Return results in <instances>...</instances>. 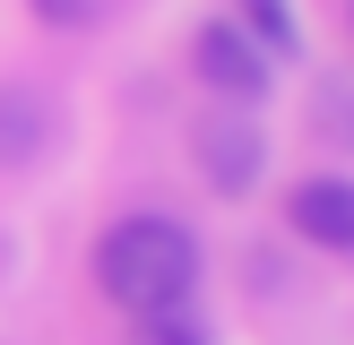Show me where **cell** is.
<instances>
[{
    "label": "cell",
    "mask_w": 354,
    "mask_h": 345,
    "mask_svg": "<svg viewBox=\"0 0 354 345\" xmlns=\"http://www.w3.org/2000/svg\"><path fill=\"white\" fill-rule=\"evenodd\" d=\"M95 276L138 319H147V310H182L190 285H199V241L173 216H121L113 233H104V250H95Z\"/></svg>",
    "instance_id": "1"
},
{
    "label": "cell",
    "mask_w": 354,
    "mask_h": 345,
    "mask_svg": "<svg viewBox=\"0 0 354 345\" xmlns=\"http://www.w3.org/2000/svg\"><path fill=\"white\" fill-rule=\"evenodd\" d=\"M190 61H199V78L216 86L225 103H259V95H268V52H259L234 17H207L199 43H190Z\"/></svg>",
    "instance_id": "2"
},
{
    "label": "cell",
    "mask_w": 354,
    "mask_h": 345,
    "mask_svg": "<svg viewBox=\"0 0 354 345\" xmlns=\"http://www.w3.org/2000/svg\"><path fill=\"white\" fill-rule=\"evenodd\" d=\"M199 164H207L216 190H251L259 181V130H251L242 103H216V112L199 121Z\"/></svg>",
    "instance_id": "3"
},
{
    "label": "cell",
    "mask_w": 354,
    "mask_h": 345,
    "mask_svg": "<svg viewBox=\"0 0 354 345\" xmlns=\"http://www.w3.org/2000/svg\"><path fill=\"white\" fill-rule=\"evenodd\" d=\"M294 233L320 241V250H354V181H337V172H320V181L294 190Z\"/></svg>",
    "instance_id": "4"
},
{
    "label": "cell",
    "mask_w": 354,
    "mask_h": 345,
    "mask_svg": "<svg viewBox=\"0 0 354 345\" xmlns=\"http://www.w3.org/2000/svg\"><path fill=\"white\" fill-rule=\"evenodd\" d=\"M234 9H242L234 26L251 34L259 52H294V9H286V0H234Z\"/></svg>",
    "instance_id": "5"
},
{
    "label": "cell",
    "mask_w": 354,
    "mask_h": 345,
    "mask_svg": "<svg viewBox=\"0 0 354 345\" xmlns=\"http://www.w3.org/2000/svg\"><path fill=\"white\" fill-rule=\"evenodd\" d=\"M138 345H199V328H190V310H147L138 319Z\"/></svg>",
    "instance_id": "6"
},
{
    "label": "cell",
    "mask_w": 354,
    "mask_h": 345,
    "mask_svg": "<svg viewBox=\"0 0 354 345\" xmlns=\"http://www.w3.org/2000/svg\"><path fill=\"white\" fill-rule=\"evenodd\" d=\"M35 9H44L52 26H86V17H95V0H35Z\"/></svg>",
    "instance_id": "7"
}]
</instances>
